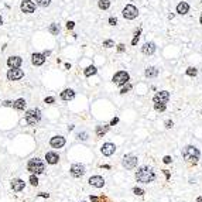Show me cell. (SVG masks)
<instances>
[{
	"label": "cell",
	"mask_w": 202,
	"mask_h": 202,
	"mask_svg": "<svg viewBox=\"0 0 202 202\" xmlns=\"http://www.w3.org/2000/svg\"><path fill=\"white\" fill-rule=\"evenodd\" d=\"M117 51H119V53H124V51H126L124 44H119V45H117Z\"/></svg>",
	"instance_id": "39"
},
{
	"label": "cell",
	"mask_w": 202,
	"mask_h": 202,
	"mask_svg": "<svg viewBox=\"0 0 202 202\" xmlns=\"http://www.w3.org/2000/svg\"><path fill=\"white\" fill-rule=\"evenodd\" d=\"M36 4L41 6V7H48L51 4V0H36Z\"/></svg>",
	"instance_id": "28"
},
{
	"label": "cell",
	"mask_w": 202,
	"mask_h": 202,
	"mask_svg": "<svg viewBox=\"0 0 202 202\" xmlns=\"http://www.w3.org/2000/svg\"><path fill=\"white\" fill-rule=\"evenodd\" d=\"M48 31L51 33L53 36H58V33H59V26L57 24V23H53V24H50V27H48Z\"/></svg>",
	"instance_id": "25"
},
{
	"label": "cell",
	"mask_w": 202,
	"mask_h": 202,
	"mask_svg": "<svg viewBox=\"0 0 202 202\" xmlns=\"http://www.w3.org/2000/svg\"><path fill=\"white\" fill-rule=\"evenodd\" d=\"M74 27H75V23L74 21H68V23H67V28H68V30H72Z\"/></svg>",
	"instance_id": "41"
},
{
	"label": "cell",
	"mask_w": 202,
	"mask_h": 202,
	"mask_svg": "<svg viewBox=\"0 0 202 202\" xmlns=\"http://www.w3.org/2000/svg\"><path fill=\"white\" fill-rule=\"evenodd\" d=\"M20 10L26 14H31L36 11V3L31 0H23L21 4H20Z\"/></svg>",
	"instance_id": "9"
},
{
	"label": "cell",
	"mask_w": 202,
	"mask_h": 202,
	"mask_svg": "<svg viewBox=\"0 0 202 202\" xmlns=\"http://www.w3.org/2000/svg\"><path fill=\"white\" fill-rule=\"evenodd\" d=\"M140 34H141V30L138 28L137 31L134 33V38H133V40H132V45H136V44L138 43V38H140Z\"/></svg>",
	"instance_id": "30"
},
{
	"label": "cell",
	"mask_w": 202,
	"mask_h": 202,
	"mask_svg": "<svg viewBox=\"0 0 202 202\" xmlns=\"http://www.w3.org/2000/svg\"><path fill=\"white\" fill-rule=\"evenodd\" d=\"M90 201L92 202H107L106 201V198H103V197H95V195H90Z\"/></svg>",
	"instance_id": "34"
},
{
	"label": "cell",
	"mask_w": 202,
	"mask_h": 202,
	"mask_svg": "<svg viewBox=\"0 0 202 202\" xmlns=\"http://www.w3.org/2000/svg\"><path fill=\"white\" fill-rule=\"evenodd\" d=\"M23 64V59L21 57H9L7 58V65L10 67V68H20Z\"/></svg>",
	"instance_id": "17"
},
{
	"label": "cell",
	"mask_w": 202,
	"mask_h": 202,
	"mask_svg": "<svg viewBox=\"0 0 202 202\" xmlns=\"http://www.w3.org/2000/svg\"><path fill=\"white\" fill-rule=\"evenodd\" d=\"M141 53L144 55H153L155 53V44L154 43H144V45L141 47Z\"/></svg>",
	"instance_id": "18"
},
{
	"label": "cell",
	"mask_w": 202,
	"mask_h": 202,
	"mask_svg": "<svg viewBox=\"0 0 202 202\" xmlns=\"http://www.w3.org/2000/svg\"><path fill=\"white\" fill-rule=\"evenodd\" d=\"M102 154L106 155V157H110L112 154H115V151H116V146L113 143H105L103 146H102Z\"/></svg>",
	"instance_id": "13"
},
{
	"label": "cell",
	"mask_w": 202,
	"mask_h": 202,
	"mask_svg": "<svg viewBox=\"0 0 202 202\" xmlns=\"http://www.w3.org/2000/svg\"><path fill=\"white\" fill-rule=\"evenodd\" d=\"M122 13H123V17H124V18H127V20H134V18L138 16L137 7L133 6V4H127L124 9H123Z\"/></svg>",
	"instance_id": "6"
},
{
	"label": "cell",
	"mask_w": 202,
	"mask_h": 202,
	"mask_svg": "<svg viewBox=\"0 0 202 202\" xmlns=\"http://www.w3.org/2000/svg\"><path fill=\"white\" fill-rule=\"evenodd\" d=\"M85 165L81 164V163H75V164L71 165V175L75 177V178H81V177L85 174Z\"/></svg>",
	"instance_id": "7"
},
{
	"label": "cell",
	"mask_w": 202,
	"mask_h": 202,
	"mask_svg": "<svg viewBox=\"0 0 202 202\" xmlns=\"http://www.w3.org/2000/svg\"><path fill=\"white\" fill-rule=\"evenodd\" d=\"M24 186H26V182L20 178H13L11 180V188H13V191L16 192H20L24 189Z\"/></svg>",
	"instance_id": "16"
},
{
	"label": "cell",
	"mask_w": 202,
	"mask_h": 202,
	"mask_svg": "<svg viewBox=\"0 0 202 202\" xmlns=\"http://www.w3.org/2000/svg\"><path fill=\"white\" fill-rule=\"evenodd\" d=\"M199 23H201V24H202V14H201V18H199Z\"/></svg>",
	"instance_id": "51"
},
{
	"label": "cell",
	"mask_w": 202,
	"mask_h": 202,
	"mask_svg": "<svg viewBox=\"0 0 202 202\" xmlns=\"http://www.w3.org/2000/svg\"><path fill=\"white\" fill-rule=\"evenodd\" d=\"M82 202H86V201H82Z\"/></svg>",
	"instance_id": "52"
},
{
	"label": "cell",
	"mask_w": 202,
	"mask_h": 202,
	"mask_svg": "<svg viewBox=\"0 0 202 202\" xmlns=\"http://www.w3.org/2000/svg\"><path fill=\"white\" fill-rule=\"evenodd\" d=\"M78 137H79L81 140H86V138H88V134L86 133H79L78 134Z\"/></svg>",
	"instance_id": "43"
},
{
	"label": "cell",
	"mask_w": 202,
	"mask_h": 202,
	"mask_svg": "<svg viewBox=\"0 0 202 202\" xmlns=\"http://www.w3.org/2000/svg\"><path fill=\"white\" fill-rule=\"evenodd\" d=\"M137 161L138 160L136 155H126V157L123 158L122 164L126 170H133V168H136V165H137Z\"/></svg>",
	"instance_id": "8"
},
{
	"label": "cell",
	"mask_w": 202,
	"mask_h": 202,
	"mask_svg": "<svg viewBox=\"0 0 202 202\" xmlns=\"http://www.w3.org/2000/svg\"><path fill=\"white\" fill-rule=\"evenodd\" d=\"M44 55H45V57H48V55H51V51H44Z\"/></svg>",
	"instance_id": "47"
},
{
	"label": "cell",
	"mask_w": 202,
	"mask_h": 202,
	"mask_svg": "<svg viewBox=\"0 0 202 202\" xmlns=\"http://www.w3.org/2000/svg\"><path fill=\"white\" fill-rule=\"evenodd\" d=\"M201 3H202V0H201Z\"/></svg>",
	"instance_id": "53"
},
{
	"label": "cell",
	"mask_w": 202,
	"mask_h": 202,
	"mask_svg": "<svg viewBox=\"0 0 202 202\" xmlns=\"http://www.w3.org/2000/svg\"><path fill=\"white\" fill-rule=\"evenodd\" d=\"M163 161H164V164H170V163L172 161V160H171L170 155H165L164 158H163Z\"/></svg>",
	"instance_id": "40"
},
{
	"label": "cell",
	"mask_w": 202,
	"mask_h": 202,
	"mask_svg": "<svg viewBox=\"0 0 202 202\" xmlns=\"http://www.w3.org/2000/svg\"><path fill=\"white\" fill-rule=\"evenodd\" d=\"M199 150L197 147H194V146H185L184 149H182V158L188 161V163H192V164H197L198 160H199Z\"/></svg>",
	"instance_id": "2"
},
{
	"label": "cell",
	"mask_w": 202,
	"mask_h": 202,
	"mask_svg": "<svg viewBox=\"0 0 202 202\" xmlns=\"http://www.w3.org/2000/svg\"><path fill=\"white\" fill-rule=\"evenodd\" d=\"M26 101L23 99V98H20V99H17L16 102H13V107L14 109H17V110H24V107H26Z\"/></svg>",
	"instance_id": "24"
},
{
	"label": "cell",
	"mask_w": 202,
	"mask_h": 202,
	"mask_svg": "<svg viewBox=\"0 0 202 202\" xmlns=\"http://www.w3.org/2000/svg\"><path fill=\"white\" fill-rule=\"evenodd\" d=\"M144 75H146L147 78H155V76L158 75V69L155 68V67H147Z\"/></svg>",
	"instance_id": "22"
},
{
	"label": "cell",
	"mask_w": 202,
	"mask_h": 202,
	"mask_svg": "<svg viewBox=\"0 0 202 202\" xmlns=\"http://www.w3.org/2000/svg\"><path fill=\"white\" fill-rule=\"evenodd\" d=\"M154 109L157 112H164L165 110V103H154Z\"/></svg>",
	"instance_id": "33"
},
{
	"label": "cell",
	"mask_w": 202,
	"mask_h": 202,
	"mask_svg": "<svg viewBox=\"0 0 202 202\" xmlns=\"http://www.w3.org/2000/svg\"><path fill=\"white\" fill-rule=\"evenodd\" d=\"M88 182H89L92 186H95V188H102V186L105 185V180H103V177H101V175L90 177Z\"/></svg>",
	"instance_id": "15"
},
{
	"label": "cell",
	"mask_w": 202,
	"mask_h": 202,
	"mask_svg": "<svg viewBox=\"0 0 202 202\" xmlns=\"http://www.w3.org/2000/svg\"><path fill=\"white\" fill-rule=\"evenodd\" d=\"M23 76H24V72L20 68H10L7 71V79L9 81H18Z\"/></svg>",
	"instance_id": "10"
},
{
	"label": "cell",
	"mask_w": 202,
	"mask_h": 202,
	"mask_svg": "<svg viewBox=\"0 0 202 202\" xmlns=\"http://www.w3.org/2000/svg\"><path fill=\"white\" fill-rule=\"evenodd\" d=\"M31 62H33V65H36V67L43 65L44 62H45V55L41 53H34L31 55Z\"/></svg>",
	"instance_id": "14"
},
{
	"label": "cell",
	"mask_w": 202,
	"mask_h": 202,
	"mask_svg": "<svg viewBox=\"0 0 202 202\" xmlns=\"http://www.w3.org/2000/svg\"><path fill=\"white\" fill-rule=\"evenodd\" d=\"M132 88H133V86H132V84H124V85L122 86V89H120V93H126V92H129V90H132Z\"/></svg>",
	"instance_id": "31"
},
{
	"label": "cell",
	"mask_w": 202,
	"mask_h": 202,
	"mask_svg": "<svg viewBox=\"0 0 202 202\" xmlns=\"http://www.w3.org/2000/svg\"><path fill=\"white\" fill-rule=\"evenodd\" d=\"M172 126H174V123H172V120H167V122H165V127H167V129H171Z\"/></svg>",
	"instance_id": "42"
},
{
	"label": "cell",
	"mask_w": 202,
	"mask_h": 202,
	"mask_svg": "<svg viewBox=\"0 0 202 202\" xmlns=\"http://www.w3.org/2000/svg\"><path fill=\"white\" fill-rule=\"evenodd\" d=\"M197 202H202V198H201V197H198V198H197Z\"/></svg>",
	"instance_id": "49"
},
{
	"label": "cell",
	"mask_w": 202,
	"mask_h": 202,
	"mask_svg": "<svg viewBox=\"0 0 202 202\" xmlns=\"http://www.w3.org/2000/svg\"><path fill=\"white\" fill-rule=\"evenodd\" d=\"M74 98H75V92L72 89H65L61 92V99H62V101L68 102V101H72Z\"/></svg>",
	"instance_id": "20"
},
{
	"label": "cell",
	"mask_w": 202,
	"mask_h": 202,
	"mask_svg": "<svg viewBox=\"0 0 202 202\" xmlns=\"http://www.w3.org/2000/svg\"><path fill=\"white\" fill-rule=\"evenodd\" d=\"M98 6H99L101 10H107V9L110 7V1H109V0H99V1H98Z\"/></svg>",
	"instance_id": "27"
},
{
	"label": "cell",
	"mask_w": 202,
	"mask_h": 202,
	"mask_svg": "<svg viewBox=\"0 0 202 202\" xmlns=\"http://www.w3.org/2000/svg\"><path fill=\"white\" fill-rule=\"evenodd\" d=\"M107 132H109V126H96L95 129V133L98 137H103Z\"/></svg>",
	"instance_id": "23"
},
{
	"label": "cell",
	"mask_w": 202,
	"mask_h": 202,
	"mask_svg": "<svg viewBox=\"0 0 202 202\" xmlns=\"http://www.w3.org/2000/svg\"><path fill=\"white\" fill-rule=\"evenodd\" d=\"M103 47L112 48V47H115V43H113L112 40H105V41H103Z\"/></svg>",
	"instance_id": "36"
},
{
	"label": "cell",
	"mask_w": 202,
	"mask_h": 202,
	"mask_svg": "<svg viewBox=\"0 0 202 202\" xmlns=\"http://www.w3.org/2000/svg\"><path fill=\"white\" fill-rule=\"evenodd\" d=\"M41 120V110L40 109H30V110H27L26 112V122L28 124H37L38 122Z\"/></svg>",
	"instance_id": "4"
},
{
	"label": "cell",
	"mask_w": 202,
	"mask_h": 202,
	"mask_svg": "<svg viewBox=\"0 0 202 202\" xmlns=\"http://www.w3.org/2000/svg\"><path fill=\"white\" fill-rule=\"evenodd\" d=\"M155 178L154 171L151 170L150 167H140L137 171H136V180L138 182H143V184H149V182H153Z\"/></svg>",
	"instance_id": "1"
},
{
	"label": "cell",
	"mask_w": 202,
	"mask_h": 202,
	"mask_svg": "<svg viewBox=\"0 0 202 202\" xmlns=\"http://www.w3.org/2000/svg\"><path fill=\"white\" fill-rule=\"evenodd\" d=\"M30 184H31L33 186H37L38 185V178H37V175H36V174H31V175H30Z\"/></svg>",
	"instance_id": "32"
},
{
	"label": "cell",
	"mask_w": 202,
	"mask_h": 202,
	"mask_svg": "<svg viewBox=\"0 0 202 202\" xmlns=\"http://www.w3.org/2000/svg\"><path fill=\"white\" fill-rule=\"evenodd\" d=\"M3 24V18H1V14H0V26Z\"/></svg>",
	"instance_id": "50"
},
{
	"label": "cell",
	"mask_w": 202,
	"mask_h": 202,
	"mask_svg": "<svg viewBox=\"0 0 202 202\" xmlns=\"http://www.w3.org/2000/svg\"><path fill=\"white\" fill-rule=\"evenodd\" d=\"M96 72H98V69H96V67H93V65H89V67L84 71L85 76H92V75H95Z\"/></svg>",
	"instance_id": "26"
},
{
	"label": "cell",
	"mask_w": 202,
	"mask_h": 202,
	"mask_svg": "<svg viewBox=\"0 0 202 202\" xmlns=\"http://www.w3.org/2000/svg\"><path fill=\"white\" fill-rule=\"evenodd\" d=\"M109 24H110V26H116V24H117V18H116V17H110V18H109Z\"/></svg>",
	"instance_id": "38"
},
{
	"label": "cell",
	"mask_w": 202,
	"mask_h": 202,
	"mask_svg": "<svg viewBox=\"0 0 202 202\" xmlns=\"http://www.w3.org/2000/svg\"><path fill=\"white\" fill-rule=\"evenodd\" d=\"M119 123V117H113L112 122H110V126H115V124H117Z\"/></svg>",
	"instance_id": "44"
},
{
	"label": "cell",
	"mask_w": 202,
	"mask_h": 202,
	"mask_svg": "<svg viewBox=\"0 0 202 202\" xmlns=\"http://www.w3.org/2000/svg\"><path fill=\"white\" fill-rule=\"evenodd\" d=\"M40 197H44V198H48V197H50V194H45V192H41V194H40Z\"/></svg>",
	"instance_id": "46"
},
{
	"label": "cell",
	"mask_w": 202,
	"mask_h": 202,
	"mask_svg": "<svg viewBox=\"0 0 202 202\" xmlns=\"http://www.w3.org/2000/svg\"><path fill=\"white\" fill-rule=\"evenodd\" d=\"M44 102H45V103H48V105H51V103H54V102H55V98H53V96H47V98L44 99Z\"/></svg>",
	"instance_id": "37"
},
{
	"label": "cell",
	"mask_w": 202,
	"mask_h": 202,
	"mask_svg": "<svg viewBox=\"0 0 202 202\" xmlns=\"http://www.w3.org/2000/svg\"><path fill=\"white\" fill-rule=\"evenodd\" d=\"M188 11H189V4H188L186 1L178 3V6H177V13H178V14H186Z\"/></svg>",
	"instance_id": "21"
},
{
	"label": "cell",
	"mask_w": 202,
	"mask_h": 202,
	"mask_svg": "<svg viewBox=\"0 0 202 202\" xmlns=\"http://www.w3.org/2000/svg\"><path fill=\"white\" fill-rule=\"evenodd\" d=\"M133 192L136 194V195H138V197L144 195V189H143V188H138V186H134V188H133Z\"/></svg>",
	"instance_id": "35"
},
{
	"label": "cell",
	"mask_w": 202,
	"mask_h": 202,
	"mask_svg": "<svg viewBox=\"0 0 202 202\" xmlns=\"http://www.w3.org/2000/svg\"><path fill=\"white\" fill-rule=\"evenodd\" d=\"M3 105H4V106H13V102H10V101H4V102H3Z\"/></svg>",
	"instance_id": "45"
},
{
	"label": "cell",
	"mask_w": 202,
	"mask_h": 202,
	"mask_svg": "<svg viewBox=\"0 0 202 202\" xmlns=\"http://www.w3.org/2000/svg\"><path fill=\"white\" fill-rule=\"evenodd\" d=\"M198 74V69L194 68V67H189V68H186V75L188 76H195Z\"/></svg>",
	"instance_id": "29"
},
{
	"label": "cell",
	"mask_w": 202,
	"mask_h": 202,
	"mask_svg": "<svg viewBox=\"0 0 202 202\" xmlns=\"http://www.w3.org/2000/svg\"><path fill=\"white\" fill-rule=\"evenodd\" d=\"M170 101V92L168 90H161V92H157L153 98V102L154 103H167Z\"/></svg>",
	"instance_id": "11"
},
{
	"label": "cell",
	"mask_w": 202,
	"mask_h": 202,
	"mask_svg": "<svg viewBox=\"0 0 202 202\" xmlns=\"http://www.w3.org/2000/svg\"><path fill=\"white\" fill-rule=\"evenodd\" d=\"M112 81L117 86H123L124 84H127L129 81H130V75H129L126 71H119V72H116V74L113 75Z\"/></svg>",
	"instance_id": "5"
},
{
	"label": "cell",
	"mask_w": 202,
	"mask_h": 202,
	"mask_svg": "<svg viewBox=\"0 0 202 202\" xmlns=\"http://www.w3.org/2000/svg\"><path fill=\"white\" fill-rule=\"evenodd\" d=\"M45 160H47L48 164L54 165V164H57V163L59 161V155L57 154V153H54V151H48L47 154H45Z\"/></svg>",
	"instance_id": "19"
},
{
	"label": "cell",
	"mask_w": 202,
	"mask_h": 202,
	"mask_svg": "<svg viewBox=\"0 0 202 202\" xmlns=\"http://www.w3.org/2000/svg\"><path fill=\"white\" fill-rule=\"evenodd\" d=\"M50 146L53 147V149H62L65 146V138L62 136H54L51 137L50 140Z\"/></svg>",
	"instance_id": "12"
},
{
	"label": "cell",
	"mask_w": 202,
	"mask_h": 202,
	"mask_svg": "<svg viewBox=\"0 0 202 202\" xmlns=\"http://www.w3.org/2000/svg\"><path fill=\"white\" fill-rule=\"evenodd\" d=\"M164 174H165V177H167V178H170V172H168L167 170H164Z\"/></svg>",
	"instance_id": "48"
},
{
	"label": "cell",
	"mask_w": 202,
	"mask_h": 202,
	"mask_svg": "<svg viewBox=\"0 0 202 202\" xmlns=\"http://www.w3.org/2000/svg\"><path fill=\"white\" fill-rule=\"evenodd\" d=\"M27 170L30 171L31 174L38 175V174H43L45 171V164L40 158H31L28 160V163H27Z\"/></svg>",
	"instance_id": "3"
}]
</instances>
